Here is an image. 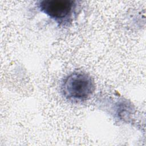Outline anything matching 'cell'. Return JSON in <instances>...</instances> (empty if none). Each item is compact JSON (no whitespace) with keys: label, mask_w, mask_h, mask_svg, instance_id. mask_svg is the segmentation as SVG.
<instances>
[{"label":"cell","mask_w":146,"mask_h":146,"mask_svg":"<svg viewBox=\"0 0 146 146\" xmlns=\"http://www.w3.org/2000/svg\"><path fill=\"white\" fill-rule=\"evenodd\" d=\"M61 92L67 100L79 102L86 100L94 93L95 84L92 77L86 72H73L61 83Z\"/></svg>","instance_id":"6da1fadb"},{"label":"cell","mask_w":146,"mask_h":146,"mask_svg":"<svg viewBox=\"0 0 146 146\" xmlns=\"http://www.w3.org/2000/svg\"><path fill=\"white\" fill-rule=\"evenodd\" d=\"M77 2L72 0H43L38 8L51 19L60 25L71 23L77 8Z\"/></svg>","instance_id":"7a4b0ae2"}]
</instances>
